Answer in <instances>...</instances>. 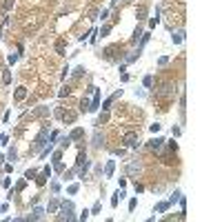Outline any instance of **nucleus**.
Listing matches in <instances>:
<instances>
[{"label": "nucleus", "mask_w": 222, "mask_h": 222, "mask_svg": "<svg viewBox=\"0 0 222 222\" xmlns=\"http://www.w3.org/2000/svg\"><path fill=\"white\" fill-rule=\"evenodd\" d=\"M122 144L129 147V149H138L140 147V136L136 131H129V133H125V138H122Z\"/></svg>", "instance_id": "nucleus-1"}, {"label": "nucleus", "mask_w": 222, "mask_h": 222, "mask_svg": "<svg viewBox=\"0 0 222 222\" xmlns=\"http://www.w3.org/2000/svg\"><path fill=\"white\" fill-rule=\"evenodd\" d=\"M62 220H73V204L71 202H62V213H60Z\"/></svg>", "instance_id": "nucleus-2"}, {"label": "nucleus", "mask_w": 222, "mask_h": 222, "mask_svg": "<svg viewBox=\"0 0 222 222\" xmlns=\"http://www.w3.org/2000/svg\"><path fill=\"white\" fill-rule=\"evenodd\" d=\"M47 129H42L40 133H38V138H36V142H34V151H38V149H42V144L47 142Z\"/></svg>", "instance_id": "nucleus-3"}, {"label": "nucleus", "mask_w": 222, "mask_h": 222, "mask_svg": "<svg viewBox=\"0 0 222 222\" xmlns=\"http://www.w3.org/2000/svg\"><path fill=\"white\" fill-rule=\"evenodd\" d=\"M173 91H176V89H173V85H162L156 93H158L160 98H164V96H173Z\"/></svg>", "instance_id": "nucleus-4"}, {"label": "nucleus", "mask_w": 222, "mask_h": 222, "mask_svg": "<svg viewBox=\"0 0 222 222\" xmlns=\"http://www.w3.org/2000/svg\"><path fill=\"white\" fill-rule=\"evenodd\" d=\"M82 136H85V129H82V127H78V129H73V131L69 133V140H71V142H73V140H80Z\"/></svg>", "instance_id": "nucleus-5"}, {"label": "nucleus", "mask_w": 222, "mask_h": 222, "mask_svg": "<svg viewBox=\"0 0 222 222\" xmlns=\"http://www.w3.org/2000/svg\"><path fill=\"white\" fill-rule=\"evenodd\" d=\"M162 142H164L162 138H151V140H149V149H151V151H158L160 147H162Z\"/></svg>", "instance_id": "nucleus-6"}, {"label": "nucleus", "mask_w": 222, "mask_h": 222, "mask_svg": "<svg viewBox=\"0 0 222 222\" xmlns=\"http://www.w3.org/2000/svg\"><path fill=\"white\" fill-rule=\"evenodd\" d=\"M76 118H78V111H67V113L62 116V120L69 122V125H71V122H76Z\"/></svg>", "instance_id": "nucleus-7"}, {"label": "nucleus", "mask_w": 222, "mask_h": 222, "mask_svg": "<svg viewBox=\"0 0 222 222\" xmlns=\"http://www.w3.org/2000/svg\"><path fill=\"white\" fill-rule=\"evenodd\" d=\"M96 96H93V102H91V107H89V111H98V107H100V93L98 91H93Z\"/></svg>", "instance_id": "nucleus-8"}, {"label": "nucleus", "mask_w": 222, "mask_h": 222, "mask_svg": "<svg viewBox=\"0 0 222 222\" xmlns=\"http://www.w3.org/2000/svg\"><path fill=\"white\" fill-rule=\"evenodd\" d=\"M102 144H105L102 133H100V131H96V133H93V147H102Z\"/></svg>", "instance_id": "nucleus-9"}, {"label": "nucleus", "mask_w": 222, "mask_h": 222, "mask_svg": "<svg viewBox=\"0 0 222 222\" xmlns=\"http://www.w3.org/2000/svg\"><path fill=\"white\" fill-rule=\"evenodd\" d=\"M120 93H122V91H116V93H113V96H109V98H107V100H105V105H102V109H105V111H107V109H109V107H111V102H113V100H116V98H118V96H120Z\"/></svg>", "instance_id": "nucleus-10"}, {"label": "nucleus", "mask_w": 222, "mask_h": 222, "mask_svg": "<svg viewBox=\"0 0 222 222\" xmlns=\"http://www.w3.org/2000/svg\"><path fill=\"white\" fill-rule=\"evenodd\" d=\"M47 113H49V107H38L31 116H34V118H42V116H47Z\"/></svg>", "instance_id": "nucleus-11"}, {"label": "nucleus", "mask_w": 222, "mask_h": 222, "mask_svg": "<svg viewBox=\"0 0 222 222\" xmlns=\"http://www.w3.org/2000/svg\"><path fill=\"white\" fill-rule=\"evenodd\" d=\"M113 169H116V162H113V160H109V162H107V169H105V176H107V178H111V176H113Z\"/></svg>", "instance_id": "nucleus-12"}, {"label": "nucleus", "mask_w": 222, "mask_h": 222, "mask_svg": "<svg viewBox=\"0 0 222 222\" xmlns=\"http://www.w3.org/2000/svg\"><path fill=\"white\" fill-rule=\"evenodd\" d=\"M42 215H44V211H42V209H40V207H36V209H34V213H31V215H29V220H40V218H42Z\"/></svg>", "instance_id": "nucleus-13"}, {"label": "nucleus", "mask_w": 222, "mask_h": 222, "mask_svg": "<svg viewBox=\"0 0 222 222\" xmlns=\"http://www.w3.org/2000/svg\"><path fill=\"white\" fill-rule=\"evenodd\" d=\"M24 96H27V89H24V87H18V89H16V100H24Z\"/></svg>", "instance_id": "nucleus-14"}, {"label": "nucleus", "mask_w": 222, "mask_h": 222, "mask_svg": "<svg viewBox=\"0 0 222 222\" xmlns=\"http://www.w3.org/2000/svg\"><path fill=\"white\" fill-rule=\"evenodd\" d=\"M136 18H138V20H144V18H147V7H140V9L136 11Z\"/></svg>", "instance_id": "nucleus-15"}, {"label": "nucleus", "mask_w": 222, "mask_h": 222, "mask_svg": "<svg viewBox=\"0 0 222 222\" xmlns=\"http://www.w3.org/2000/svg\"><path fill=\"white\" fill-rule=\"evenodd\" d=\"M47 211H49V213H56V211H58V200H51V202H49Z\"/></svg>", "instance_id": "nucleus-16"}, {"label": "nucleus", "mask_w": 222, "mask_h": 222, "mask_svg": "<svg viewBox=\"0 0 222 222\" xmlns=\"http://www.w3.org/2000/svg\"><path fill=\"white\" fill-rule=\"evenodd\" d=\"M56 51H58L60 56H65V40H58V42H56Z\"/></svg>", "instance_id": "nucleus-17"}, {"label": "nucleus", "mask_w": 222, "mask_h": 222, "mask_svg": "<svg viewBox=\"0 0 222 222\" xmlns=\"http://www.w3.org/2000/svg\"><path fill=\"white\" fill-rule=\"evenodd\" d=\"M69 93H71V89H69V87H62V89L58 91V98H67Z\"/></svg>", "instance_id": "nucleus-18"}, {"label": "nucleus", "mask_w": 222, "mask_h": 222, "mask_svg": "<svg viewBox=\"0 0 222 222\" xmlns=\"http://www.w3.org/2000/svg\"><path fill=\"white\" fill-rule=\"evenodd\" d=\"M36 176H38V171H36V169H29L27 173H24V178H27V180H31V178H36Z\"/></svg>", "instance_id": "nucleus-19"}, {"label": "nucleus", "mask_w": 222, "mask_h": 222, "mask_svg": "<svg viewBox=\"0 0 222 222\" xmlns=\"http://www.w3.org/2000/svg\"><path fill=\"white\" fill-rule=\"evenodd\" d=\"M36 182H38V184L42 187V184L47 182V173H40V176H36Z\"/></svg>", "instance_id": "nucleus-20"}, {"label": "nucleus", "mask_w": 222, "mask_h": 222, "mask_svg": "<svg viewBox=\"0 0 222 222\" xmlns=\"http://www.w3.org/2000/svg\"><path fill=\"white\" fill-rule=\"evenodd\" d=\"M107 120H109V113L105 111V113H102L100 118H98V120H96V125H102V122H107Z\"/></svg>", "instance_id": "nucleus-21"}, {"label": "nucleus", "mask_w": 222, "mask_h": 222, "mask_svg": "<svg viewBox=\"0 0 222 222\" xmlns=\"http://www.w3.org/2000/svg\"><path fill=\"white\" fill-rule=\"evenodd\" d=\"M11 7H13V0H3V9L5 11H9Z\"/></svg>", "instance_id": "nucleus-22"}, {"label": "nucleus", "mask_w": 222, "mask_h": 222, "mask_svg": "<svg viewBox=\"0 0 222 222\" xmlns=\"http://www.w3.org/2000/svg\"><path fill=\"white\" fill-rule=\"evenodd\" d=\"M80 111H89V100H87V98H82V102H80Z\"/></svg>", "instance_id": "nucleus-23"}, {"label": "nucleus", "mask_w": 222, "mask_h": 222, "mask_svg": "<svg viewBox=\"0 0 222 222\" xmlns=\"http://www.w3.org/2000/svg\"><path fill=\"white\" fill-rule=\"evenodd\" d=\"M140 36H142V29L138 27V29L133 31V38H131V42H138V38H140Z\"/></svg>", "instance_id": "nucleus-24"}, {"label": "nucleus", "mask_w": 222, "mask_h": 222, "mask_svg": "<svg viewBox=\"0 0 222 222\" xmlns=\"http://www.w3.org/2000/svg\"><path fill=\"white\" fill-rule=\"evenodd\" d=\"M3 82H5V85H9V82H11V73H9V71H5V73H3Z\"/></svg>", "instance_id": "nucleus-25"}, {"label": "nucleus", "mask_w": 222, "mask_h": 222, "mask_svg": "<svg viewBox=\"0 0 222 222\" xmlns=\"http://www.w3.org/2000/svg\"><path fill=\"white\" fill-rule=\"evenodd\" d=\"M82 73H85V67H78L76 71H73V78H80V76H82Z\"/></svg>", "instance_id": "nucleus-26"}, {"label": "nucleus", "mask_w": 222, "mask_h": 222, "mask_svg": "<svg viewBox=\"0 0 222 222\" xmlns=\"http://www.w3.org/2000/svg\"><path fill=\"white\" fill-rule=\"evenodd\" d=\"M109 31H111V27H109V24H105V27H102V29H100V36H102V38H105V36H107V34H109Z\"/></svg>", "instance_id": "nucleus-27"}, {"label": "nucleus", "mask_w": 222, "mask_h": 222, "mask_svg": "<svg viewBox=\"0 0 222 222\" xmlns=\"http://www.w3.org/2000/svg\"><path fill=\"white\" fill-rule=\"evenodd\" d=\"M182 36H184V34H182V31H178V34L173 36V42H182Z\"/></svg>", "instance_id": "nucleus-28"}, {"label": "nucleus", "mask_w": 222, "mask_h": 222, "mask_svg": "<svg viewBox=\"0 0 222 222\" xmlns=\"http://www.w3.org/2000/svg\"><path fill=\"white\" fill-rule=\"evenodd\" d=\"M169 209V202H162V204H158V211L162 213V211H167Z\"/></svg>", "instance_id": "nucleus-29"}, {"label": "nucleus", "mask_w": 222, "mask_h": 222, "mask_svg": "<svg viewBox=\"0 0 222 222\" xmlns=\"http://www.w3.org/2000/svg\"><path fill=\"white\" fill-rule=\"evenodd\" d=\"M151 85H153V78L147 76V78H144V87H151Z\"/></svg>", "instance_id": "nucleus-30"}, {"label": "nucleus", "mask_w": 222, "mask_h": 222, "mask_svg": "<svg viewBox=\"0 0 222 222\" xmlns=\"http://www.w3.org/2000/svg\"><path fill=\"white\" fill-rule=\"evenodd\" d=\"M151 131H153V133H158V131H160V125H158V122H156V125H151Z\"/></svg>", "instance_id": "nucleus-31"}, {"label": "nucleus", "mask_w": 222, "mask_h": 222, "mask_svg": "<svg viewBox=\"0 0 222 222\" xmlns=\"http://www.w3.org/2000/svg\"><path fill=\"white\" fill-rule=\"evenodd\" d=\"M16 156H18V153H16V149H11V151H9V160H16Z\"/></svg>", "instance_id": "nucleus-32"}, {"label": "nucleus", "mask_w": 222, "mask_h": 222, "mask_svg": "<svg viewBox=\"0 0 222 222\" xmlns=\"http://www.w3.org/2000/svg\"><path fill=\"white\" fill-rule=\"evenodd\" d=\"M22 189H24V180H20V182H18V187H16V191H22Z\"/></svg>", "instance_id": "nucleus-33"}, {"label": "nucleus", "mask_w": 222, "mask_h": 222, "mask_svg": "<svg viewBox=\"0 0 222 222\" xmlns=\"http://www.w3.org/2000/svg\"><path fill=\"white\" fill-rule=\"evenodd\" d=\"M3 160H5V158H3V156H0V164H3Z\"/></svg>", "instance_id": "nucleus-34"}]
</instances>
